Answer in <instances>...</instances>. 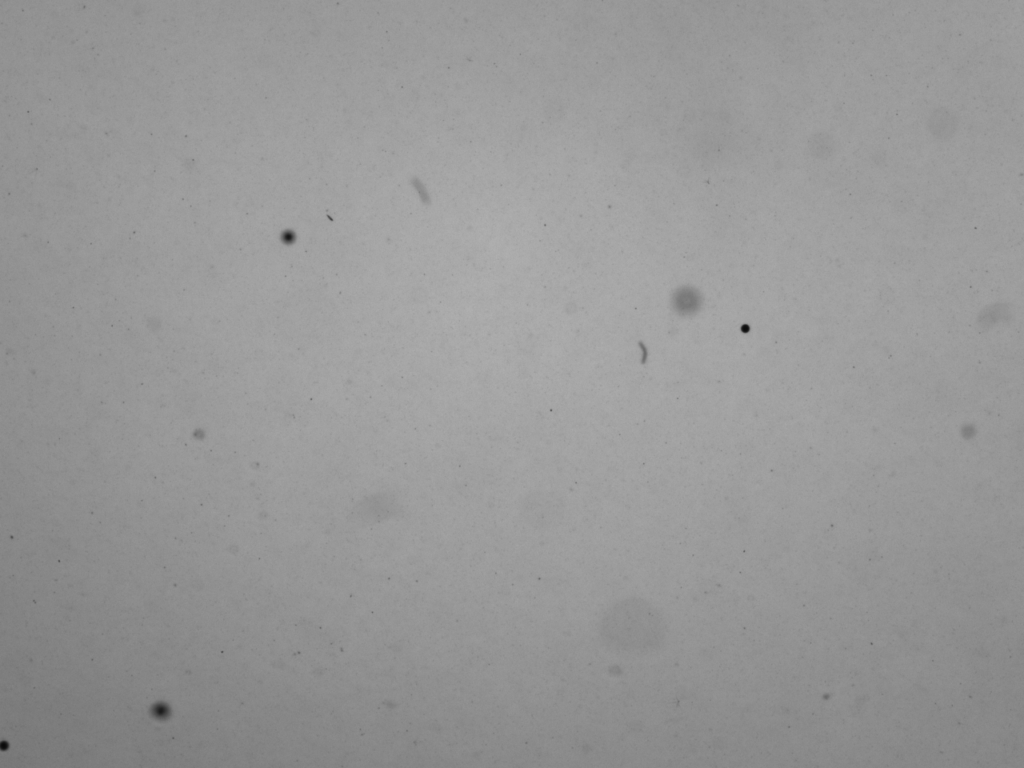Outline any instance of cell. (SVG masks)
Segmentation results:
<instances>
[{"mask_svg": "<svg viewBox=\"0 0 1024 768\" xmlns=\"http://www.w3.org/2000/svg\"><path fill=\"white\" fill-rule=\"evenodd\" d=\"M660 614L642 600H625L603 617L601 634L610 646L625 651H645L659 645L665 635Z\"/></svg>", "mask_w": 1024, "mask_h": 768, "instance_id": "1", "label": "cell"}]
</instances>
